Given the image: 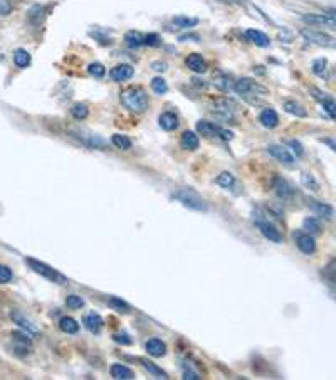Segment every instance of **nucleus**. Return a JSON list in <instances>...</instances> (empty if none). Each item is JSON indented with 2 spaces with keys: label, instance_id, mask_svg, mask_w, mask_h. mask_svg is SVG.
Instances as JSON below:
<instances>
[{
  "label": "nucleus",
  "instance_id": "obj_19",
  "mask_svg": "<svg viewBox=\"0 0 336 380\" xmlns=\"http://www.w3.org/2000/svg\"><path fill=\"white\" fill-rule=\"evenodd\" d=\"M246 37H248V41L253 42V44H256L257 48H267V46L271 44L269 37H267L264 32L257 31V29H248V31H246Z\"/></svg>",
  "mask_w": 336,
  "mask_h": 380
},
{
  "label": "nucleus",
  "instance_id": "obj_39",
  "mask_svg": "<svg viewBox=\"0 0 336 380\" xmlns=\"http://www.w3.org/2000/svg\"><path fill=\"white\" fill-rule=\"evenodd\" d=\"M48 11H49V8L41 7V6L32 7V8H31V12H29V19H31L32 22H39V20L44 19L46 12H48Z\"/></svg>",
  "mask_w": 336,
  "mask_h": 380
},
{
  "label": "nucleus",
  "instance_id": "obj_29",
  "mask_svg": "<svg viewBox=\"0 0 336 380\" xmlns=\"http://www.w3.org/2000/svg\"><path fill=\"white\" fill-rule=\"evenodd\" d=\"M214 86L219 88L220 91H229V89H232L234 83L231 79V76L224 74V72H217L214 74Z\"/></svg>",
  "mask_w": 336,
  "mask_h": 380
},
{
  "label": "nucleus",
  "instance_id": "obj_22",
  "mask_svg": "<svg viewBox=\"0 0 336 380\" xmlns=\"http://www.w3.org/2000/svg\"><path fill=\"white\" fill-rule=\"evenodd\" d=\"M259 122H261V125L264 128H269V130H272V128H276L279 125V117L274 110L267 108V110L262 111L261 114H259Z\"/></svg>",
  "mask_w": 336,
  "mask_h": 380
},
{
  "label": "nucleus",
  "instance_id": "obj_2",
  "mask_svg": "<svg viewBox=\"0 0 336 380\" xmlns=\"http://www.w3.org/2000/svg\"><path fill=\"white\" fill-rule=\"evenodd\" d=\"M120 100L125 108H128L133 113H143L148 108V96L142 88H126L123 89Z\"/></svg>",
  "mask_w": 336,
  "mask_h": 380
},
{
  "label": "nucleus",
  "instance_id": "obj_48",
  "mask_svg": "<svg viewBox=\"0 0 336 380\" xmlns=\"http://www.w3.org/2000/svg\"><path fill=\"white\" fill-rule=\"evenodd\" d=\"M14 11V6H12L11 0H0V17L8 15Z\"/></svg>",
  "mask_w": 336,
  "mask_h": 380
},
{
  "label": "nucleus",
  "instance_id": "obj_6",
  "mask_svg": "<svg viewBox=\"0 0 336 380\" xmlns=\"http://www.w3.org/2000/svg\"><path fill=\"white\" fill-rule=\"evenodd\" d=\"M69 136L78 140L81 145H84V147L101 148V150L106 147V142L101 136H98L95 133H88V131L84 130H69Z\"/></svg>",
  "mask_w": 336,
  "mask_h": 380
},
{
  "label": "nucleus",
  "instance_id": "obj_21",
  "mask_svg": "<svg viewBox=\"0 0 336 380\" xmlns=\"http://www.w3.org/2000/svg\"><path fill=\"white\" fill-rule=\"evenodd\" d=\"M145 348H147L148 355L152 357H163L165 353H167V345L160 339H150L147 341V345H145Z\"/></svg>",
  "mask_w": 336,
  "mask_h": 380
},
{
  "label": "nucleus",
  "instance_id": "obj_4",
  "mask_svg": "<svg viewBox=\"0 0 336 380\" xmlns=\"http://www.w3.org/2000/svg\"><path fill=\"white\" fill-rule=\"evenodd\" d=\"M254 222H256V225L259 228V230H261L262 236H264L266 239H269L271 242H276V244L283 242V236H281L279 230L276 229L269 221L264 219V216L261 214V211H254Z\"/></svg>",
  "mask_w": 336,
  "mask_h": 380
},
{
  "label": "nucleus",
  "instance_id": "obj_17",
  "mask_svg": "<svg viewBox=\"0 0 336 380\" xmlns=\"http://www.w3.org/2000/svg\"><path fill=\"white\" fill-rule=\"evenodd\" d=\"M311 93H313L314 100L320 101L326 113L330 114V118L333 119L335 118V101H333V98H331L330 95H326V93L320 91V89H316V88H313Z\"/></svg>",
  "mask_w": 336,
  "mask_h": 380
},
{
  "label": "nucleus",
  "instance_id": "obj_36",
  "mask_svg": "<svg viewBox=\"0 0 336 380\" xmlns=\"http://www.w3.org/2000/svg\"><path fill=\"white\" fill-rule=\"evenodd\" d=\"M112 143L116 148H121V150H130L131 145H133L128 136H125V135H113L112 136Z\"/></svg>",
  "mask_w": 336,
  "mask_h": 380
},
{
  "label": "nucleus",
  "instance_id": "obj_46",
  "mask_svg": "<svg viewBox=\"0 0 336 380\" xmlns=\"http://www.w3.org/2000/svg\"><path fill=\"white\" fill-rule=\"evenodd\" d=\"M288 147H291V150H293V153H295L296 157L304 155L303 145L297 142V140H288Z\"/></svg>",
  "mask_w": 336,
  "mask_h": 380
},
{
  "label": "nucleus",
  "instance_id": "obj_16",
  "mask_svg": "<svg viewBox=\"0 0 336 380\" xmlns=\"http://www.w3.org/2000/svg\"><path fill=\"white\" fill-rule=\"evenodd\" d=\"M133 67L130 66V64H118V66H114L112 71H109V76H112L113 81H116V83H123V81H128L131 76H133Z\"/></svg>",
  "mask_w": 336,
  "mask_h": 380
},
{
  "label": "nucleus",
  "instance_id": "obj_3",
  "mask_svg": "<svg viewBox=\"0 0 336 380\" xmlns=\"http://www.w3.org/2000/svg\"><path fill=\"white\" fill-rule=\"evenodd\" d=\"M173 199H177L178 202L184 204L185 207L194 209V211H207V204L203 202V199L197 192L192 189H180L173 194Z\"/></svg>",
  "mask_w": 336,
  "mask_h": 380
},
{
  "label": "nucleus",
  "instance_id": "obj_20",
  "mask_svg": "<svg viewBox=\"0 0 336 380\" xmlns=\"http://www.w3.org/2000/svg\"><path fill=\"white\" fill-rule=\"evenodd\" d=\"M185 64L189 66L190 71L197 72V74H202V72L207 71V63L201 54H190L189 58L185 59Z\"/></svg>",
  "mask_w": 336,
  "mask_h": 380
},
{
  "label": "nucleus",
  "instance_id": "obj_15",
  "mask_svg": "<svg viewBox=\"0 0 336 380\" xmlns=\"http://www.w3.org/2000/svg\"><path fill=\"white\" fill-rule=\"evenodd\" d=\"M272 187H274L276 194H278L279 199L288 200L293 197V194H295V190H293V187L289 185L288 181H284L283 177H274V181H272Z\"/></svg>",
  "mask_w": 336,
  "mask_h": 380
},
{
  "label": "nucleus",
  "instance_id": "obj_40",
  "mask_svg": "<svg viewBox=\"0 0 336 380\" xmlns=\"http://www.w3.org/2000/svg\"><path fill=\"white\" fill-rule=\"evenodd\" d=\"M66 305H67V308H71V310H79L84 306V300L81 296H78V294H69V296L66 298Z\"/></svg>",
  "mask_w": 336,
  "mask_h": 380
},
{
  "label": "nucleus",
  "instance_id": "obj_1",
  "mask_svg": "<svg viewBox=\"0 0 336 380\" xmlns=\"http://www.w3.org/2000/svg\"><path fill=\"white\" fill-rule=\"evenodd\" d=\"M232 88L236 89L237 95L244 98L249 103H259V101L267 95V89L262 86V84H259L257 81L250 78H242L239 81H236Z\"/></svg>",
  "mask_w": 336,
  "mask_h": 380
},
{
  "label": "nucleus",
  "instance_id": "obj_51",
  "mask_svg": "<svg viewBox=\"0 0 336 380\" xmlns=\"http://www.w3.org/2000/svg\"><path fill=\"white\" fill-rule=\"evenodd\" d=\"M153 70L165 71V70H167V64H165V63H155V64H153Z\"/></svg>",
  "mask_w": 336,
  "mask_h": 380
},
{
  "label": "nucleus",
  "instance_id": "obj_10",
  "mask_svg": "<svg viewBox=\"0 0 336 380\" xmlns=\"http://www.w3.org/2000/svg\"><path fill=\"white\" fill-rule=\"evenodd\" d=\"M303 22L309 25H320V27L335 29V15L333 14H308L303 15Z\"/></svg>",
  "mask_w": 336,
  "mask_h": 380
},
{
  "label": "nucleus",
  "instance_id": "obj_49",
  "mask_svg": "<svg viewBox=\"0 0 336 380\" xmlns=\"http://www.w3.org/2000/svg\"><path fill=\"white\" fill-rule=\"evenodd\" d=\"M113 340L120 345H131V339L128 336V333L121 332V333H114Z\"/></svg>",
  "mask_w": 336,
  "mask_h": 380
},
{
  "label": "nucleus",
  "instance_id": "obj_25",
  "mask_svg": "<svg viewBox=\"0 0 336 380\" xmlns=\"http://www.w3.org/2000/svg\"><path fill=\"white\" fill-rule=\"evenodd\" d=\"M83 323H84V327H86L91 333H100L101 328H103V318H101L100 315H96V313L86 315V317H84V320H83Z\"/></svg>",
  "mask_w": 336,
  "mask_h": 380
},
{
  "label": "nucleus",
  "instance_id": "obj_35",
  "mask_svg": "<svg viewBox=\"0 0 336 380\" xmlns=\"http://www.w3.org/2000/svg\"><path fill=\"white\" fill-rule=\"evenodd\" d=\"M303 229L306 230L308 234H320L321 232V225H320V221L314 219V217H308V219H304L303 222Z\"/></svg>",
  "mask_w": 336,
  "mask_h": 380
},
{
  "label": "nucleus",
  "instance_id": "obj_37",
  "mask_svg": "<svg viewBox=\"0 0 336 380\" xmlns=\"http://www.w3.org/2000/svg\"><path fill=\"white\" fill-rule=\"evenodd\" d=\"M71 114L76 119H86L88 114H89V110H88V106L84 105V103H76V105H72Z\"/></svg>",
  "mask_w": 336,
  "mask_h": 380
},
{
  "label": "nucleus",
  "instance_id": "obj_12",
  "mask_svg": "<svg viewBox=\"0 0 336 380\" xmlns=\"http://www.w3.org/2000/svg\"><path fill=\"white\" fill-rule=\"evenodd\" d=\"M214 114L222 122H234V108L227 100H220L214 105Z\"/></svg>",
  "mask_w": 336,
  "mask_h": 380
},
{
  "label": "nucleus",
  "instance_id": "obj_23",
  "mask_svg": "<svg viewBox=\"0 0 336 380\" xmlns=\"http://www.w3.org/2000/svg\"><path fill=\"white\" fill-rule=\"evenodd\" d=\"M109 374H112V377L116 379V380H131V379H135L133 370L128 369L126 365H121V364L112 365V369H109Z\"/></svg>",
  "mask_w": 336,
  "mask_h": 380
},
{
  "label": "nucleus",
  "instance_id": "obj_44",
  "mask_svg": "<svg viewBox=\"0 0 336 380\" xmlns=\"http://www.w3.org/2000/svg\"><path fill=\"white\" fill-rule=\"evenodd\" d=\"M326 66H328L326 59H316V61L313 63V72L316 76H320V78H323L326 72Z\"/></svg>",
  "mask_w": 336,
  "mask_h": 380
},
{
  "label": "nucleus",
  "instance_id": "obj_26",
  "mask_svg": "<svg viewBox=\"0 0 336 380\" xmlns=\"http://www.w3.org/2000/svg\"><path fill=\"white\" fill-rule=\"evenodd\" d=\"M199 136L194 133V131H185L184 135H182V138H180V145H182V148H185V150H190V152H194V150H197L199 148Z\"/></svg>",
  "mask_w": 336,
  "mask_h": 380
},
{
  "label": "nucleus",
  "instance_id": "obj_13",
  "mask_svg": "<svg viewBox=\"0 0 336 380\" xmlns=\"http://www.w3.org/2000/svg\"><path fill=\"white\" fill-rule=\"evenodd\" d=\"M267 153L274 157L276 160H279L281 164H286V165L295 164V157L288 152V148L281 147V145H269V147H267Z\"/></svg>",
  "mask_w": 336,
  "mask_h": 380
},
{
  "label": "nucleus",
  "instance_id": "obj_41",
  "mask_svg": "<svg viewBox=\"0 0 336 380\" xmlns=\"http://www.w3.org/2000/svg\"><path fill=\"white\" fill-rule=\"evenodd\" d=\"M109 305H112L116 311H120V313H125V315L130 313V306L126 305V303L123 300H120V298L112 296V298H109Z\"/></svg>",
  "mask_w": 336,
  "mask_h": 380
},
{
  "label": "nucleus",
  "instance_id": "obj_31",
  "mask_svg": "<svg viewBox=\"0 0 336 380\" xmlns=\"http://www.w3.org/2000/svg\"><path fill=\"white\" fill-rule=\"evenodd\" d=\"M14 63L17 67L24 70V67H27L29 64H31V54L24 49H17L14 53Z\"/></svg>",
  "mask_w": 336,
  "mask_h": 380
},
{
  "label": "nucleus",
  "instance_id": "obj_33",
  "mask_svg": "<svg viewBox=\"0 0 336 380\" xmlns=\"http://www.w3.org/2000/svg\"><path fill=\"white\" fill-rule=\"evenodd\" d=\"M125 42L128 48H140V46H143V36L140 32L130 31V32H126Z\"/></svg>",
  "mask_w": 336,
  "mask_h": 380
},
{
  "label": "nucleus",
  "instance_id": "obj_14",
  "mask_svg": "<svg viewBox=\"0 0 336 380\" xmlns=\"http://www.w3.org/2000/svg\"><path fill=\"white\" fill-rule=\"evenodd\" d=\"M11 318L14 320V323H17V325H19L20 328H24L25 333H29V335H31V336H37V335H39V328L34 325L31 320L25 318L22 313H19V311H12Z\"/></svg>",
  "mask_w": 336,
  "mask_h": 380
},
{
  "label": "nucleus",
  "instance_id": "obj_34",
  "mask_svg": "<svg viewBox=\"0 0 336 380\" xmlns=\"http://www.w3.org/2000/svg\"><path fill=\"white\" fill-rule=\"evenodd\" d=\"M215 183L217 185L224 187V189H231L234 183H236V177H234L231 172H222L215 178Z\"/></svg>",
  "mask_w": 336,
  "mask_h": 380
},
{
  "label": "nucleus",
  "instance_id": "obj_11",
  "mask_svg": "<svg viewBox=\"0 0 336 380\" xmlns=\"http://www.w3.org/2000/svg\"><path fill=\"white\" fill-rule=\"evenodd\" d=\"M295 237H296V244L297 247H300L301 253L313 254L314 251H316V241H314V237L311 236V234L297 232L295 234Z\"/></svg>",
  "mask_w": 336,
  "mask_h": 380
},
{
  "label": "nucleus",
  "instance_id": "obj_18",
  "mask_svg": "<svg viewBox=\"0 0 336 380\" xmlns=\"http://www.w3.org/2000/svg\"><path fill=\"white\" fill-rule=\"evenodd\" d=\"M309 207H311L314 214L320 216L321 219L325 221H331L335 217V209L326 202H316V200H313V202L309 204Z\"/></svg>",
  "mask_w": 336,
  "mask_h": 380
},
{
  "label": "nucleus",
  "instance_id": "obj_43",
  "mask_svg": "<svg viewBox=\"0 0 336 380\" xmlns=\"http://www.w3.org/2000/svg\"><path fill=\"white\" fill-rule=\"evenodd\" d=\"M88 72H89V74H91V76H95V78H103L106 70H105L103 64H100V63H91V64H89V66H88Z\"/></svg>",
  "mask_w": 336,
  "mask_h": 380
},
{
  "label": "nucleus",
  "instance_id": "obj_45",
  "mask_svg": "<svg viewBox=\"0 0 336 380\" xmlns=\"http://www.w3.org/2000/svg\"><path fill=\"white\" fill-rule=\"evenodd\" d=\"M12 281V271L8 266L0 264V284H7Z\"/></svg>",
  "mask_w": 336,
  "mask_h": 380
},
{
  "label": "nucleus",
  "instance_id": "obj_7",
  "mask_svg": "<svg viewBox=\"0 0 336 380\" xmlns=\"http://www.w3.org/2000/svg\"><path fill=\"white\" fill-rule=\"evenodd\" d=\"M301 34H303V37L308 42H311V44H316V46H323V48H335V44H336L333 36H330V34H325L321 31H311V29H303Z\"/></svg>",
  "mask_w": 336,
  "mask_h": 380
},
{
  "label": "nucleus",
  "instance_id": "obj_8",
  "mask_svg": "<svg viewBox=\"0 0 336 380\" xmlns=\"http://www.w3.org/2000/svg\"><path fill=\"white\" fill-rule=\"evenodd\" d=\"M197 130H199V133H202L206 136H217V138L225 140V142H229V140L234 138L232 131L224 130V128H220V126H215L214 123H210V122H199Z\"/></svg>",
  "mask_w": 336,
  "mask_h": 380
},
{
  "label": "nucleus",
  "instance_id": "obj_42",
  "mask_svg": "<svg viewBox=\"0 0 336 380\" xmlns=\"http://www.w3.org/2000/svg\"><path fill=\"white\" fill-rule=\"evenodd\" d=\"M301 183L313 192H316L318 189H320V185H318V182L314 181V177L311 173H301Z\"/></svg>",
  "mask_w": 336,
  "mask_h": 380
},
{
  "label": "nucleus",
  "instance_id": "obj_5",
  "mask_svg": "<svg viewBox=\"0 0 336 380\" xmlns=\"http://www.w3.org/2000/svg\"><path fill=\"white\" fill-rule=\"evenodd\" d=\"M25 263L31 266V270L34 273H37V275L48 277V280L54 281V283H59V284H65L66 283V277L62 275H59V273L56 270H53V268L48 266V264L37 261V259H32V258H27L25 259Z\"/></svg>",
  "mask_w": 336,
  "mask_h": 380
},
{
  "label": "nucleus",
  "instance_id": "obj_32",
  "mask_svg": "<svg viewBox=\"0 0 336 380\" xmlns=\"http://www.w3.org/2000/svg\"><path fill=\"white\" fill-rule=\"evenodd\" d=\"M173 24H175L177 27L189 29V27H194V25H197L199 19H195V17H187V15H177V17H173Z\"/></svg>",
  "mask_w": 336,
  "mask_h": 380
},
{
  "label": "nucleus",
  "instance_id": "obj_52",
  "mask_svg": "<svg viewBox=\"0 0 336 380\" xmlns=\"http://www.w3.org/2000/svg\"><path fill=\"white\" fill-rule=\"evenodd\" d=\"M220 2H225V4H242L244 0H220Z\"/></svg>",
  "mask_w": 336,
  "mask_h": 380
},
{
  "label": "nucleus",
  "instance_id": "obj_9",
  "mask_svg": "<svg viewBox=\"0 0 336 380\" xmlns=\"http://www.w3.org/2000/svg\"><path fill=\"white\" fill-rule=\"evenodd\" d=\"M11 336H12V341H14V347H12V350H14L15 355L25 357L29 352H31L32 340H31V335H29V333L12 332Z\"/></svg>",
  "mask_w": 336,
  "mask_h": 380
},
{
  "label": "nucleus",
  "instance_id": "obj_30",
  "mask_svg": "<svg viewBox=\"0 0 336 380\" xmlns=\"http://www.w3.org/2000/svg\"><path fill=\"white\" fill-rule=\"evenodd\" d=\"M283 108H284V111H286V113L293 114V117H297V118H304L306 114H308L303 106H301L300 103H296V101H286V103L283 105Z\"/></svg>",
  "mask_w": 336,
  "mask_h": 380
},
{
  "label": "nucleus",
  "instance_id": "obj_28",
  "mask_svg": "<svg viewBox=\"0 0 336 380\" xmlns=\"http://www.w3.org/2000/svg\"><path fill=\"white\" fill-rule=\"evenodd\" d=\"M59 328H61V332L67 333V335H74V333L79 332V323L74 318L62 317L59 320Z\"/></svg>",
  "mask_w": 336,
  "mask_h": 380
},
{
  "label": "nucleus",
  "instance_id": "obj_27",
  "mask_svg": "<svg viewBox=\"0 0 336 380\" xmlns=\"http://www.w3.org/2000/svg\"><path fill=\"white\" fill-rule=\"evenodd\" d=\"M159 123H160V126L163 128V130H167V131L177 130V128H178L177 114L170 113V111H167V113H163V114H160Z\"/></svg>",
  "mask_w": 336,
  "mask_h": 380
},
{
  "label": "nucleus",
  "instance_id": "obj_38",
  "mask_svg": "<svg viewBox=\"0 0 336 380\" xmlns=\"http://www.w3.org/2000/svg\"><path fill=\"white\" fill-rule=\"evenodd\" d=\"M152 89L156 93V95H165L168 91L167 81L163 78H153L152 79Z\"/></svg>",
  "mask_w": 336,
  "mask_h": 380
},
{
  "label": "nucleus",
  "instance_id": "obj_24",
  "mask_svg": "<svg viewBox=\"0 0 336 380\" xmlns=\"http://www.w3.org/2000/svg\"><path fill=\"white\" fill-rule=\"evenodd\" d=\"M140 360V364L143 365V369L147 370L148 374L152 375V377H155V379H168V374L165 372V370H161L159 365L156 364H153V362L148 360V358H138Z\"/></svg>",
  "mask_w": 336,
  "mask_h": 380
},
{
  "label": "nucleus",
  "instance_id": "obj_50",
  "mask_svg": "<svg viewBox=\"0 0 336 380\" xmlns=\"http://www.w3.org/2000/svg\"><path fill=\"white\" fill-rule=\"evenodd\" d=\"M184 379H189V380H201V374H197V372H194V370H190V369H185L184 370Z\"/></svg>",
  "mask_w": 336,
  "mask_h": 380
},
{
  "label": "nucleus",
  "instance_id": "obj_47",
  "mask_svg": "<svg viewBox=\"0 0 336 380\" xmlns=\"http://www.w3.org/2000/svg\"><path fill=\"white\" fill-rule=\"evenodd\" d=\"M143 44L156 48V46H160V37L156 34H148V36H143Z\"/></svg>",
  "mask_w": 336,
  "mask_h": 380
}]
</instances>
